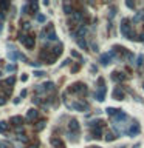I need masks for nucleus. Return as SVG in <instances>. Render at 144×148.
I'll list each match as a JSON object with an SVG mask.
<instances>
[{"mask_svg":"<svg viewBox=\"0 0 144 148\" xmlns=\"http://www.w3.org/2000/svg\"><path fill=\"white\" fill-rule=\"evenodd\" d=\"M121 34H123V37H126V39L136 42V37L138 36H136L135 31H133L130 19H123V22H121Z\"/></svg>","mask_w":144,"mask_h":148,"instance_id":"3","label":"nucleus"},{"mask_svg":"<svg viewBox=\"0 0 144 148\" xmlns=\"http://www.w3.org/2000/svg\"><path fill=\"white\" fill-rule=\"evenodd\" d=\"M8 127H9V125L6 122H0V133H6V131H8Z\"/></svg>","mask_w":144,"mask_h":148,"instance_id":"24","label":"nucleus"},{"mask_svg":"<svg viewBox=\"0 0 144 148\" xmlns=\"http://www.w3.org/2000/svg\"><path fill=\"white\" fill-rule=\"evenodd\" d=\"M29 65H31V66H39V63H36V62H29Z\"/></svg>","mask_w":144,"mask_h":148,"instance_id":"40","label":"nucleus"},{"mask_svg":"<svg viewBox=\"0 0 144 148\" xmlns=\"http://www.w3.org/2000/svg\"><path fill=\"white\" fill-rule=\"evenodd\" d=\"M8 8H9V2H5V0H2V2H0V9H2V13H5Z\"/></svg>","mask_w":144,"mask_h":148,"instance_id":"20","label":"nucleus"},{"mask_svg":"<svg viewBox=\"0 0 144 148\" xmlns=\"http://www.w3.org/2000/svg\"><path fill=\"white\" fill-rule=\"evenodd\" d=\"M16 70H17V66L14 65V63H8V65H6V71H8V73H14Z\"/></svg>","mask_w":144,"mask_h":148,"instance_id":"25","label":"nucleus"},{"mask_svg":"<svg viewBox=\"0 0 144 148\" xmlns=\"http://www.w3.org/2000/svg\"><path fill=\"white\" fill-rule=\"evenodd\" d=\"M143 86H144V83H143Z\"/></svg>","mask_w":144,"mask_h":148,"instance_id":"46","label":"nucleus"},{"mask_svg":"<svg viewBox=\"0 0 144 148\" xmlns=\"http://www.w3.org/2000/svg\"><path fill=\"white\" fill-rule=\"evenodd\" d=\"M79 68H81V65H73V66H71V71L76 73V71H79Z\"/></svg>","mask_w":144,"mask_h":148,"instance_id":"33","label":"nucleus"},{"mask_svg":"<svg viewBox=\"0 0 144 148\" xmlns=\"http://www.w3.org/2000/svg\"><path fill=\"white\" fill-rule=\"evenodd\" d=\"M22 26H23V29H29V26H31V25H29L28 22H23V23H22Z\"/></svg>","mask_w":144,"mask_h":148,"instance_id":"36","label":"nucleus"},{"mask_svg":"<svg viewBox=\"0 0 144 148\" xmlns=\"http://www.w3.org/2000/svg\"><path fill=\"white\" fill-rule=\"evenodd\" d=\"M126 6H129V8L133 9V8H135V3H133V2H126Z\"/></svg>","mask_w":144,"mask_h":148,"instance_id":"35","label":"nucleus"},{"mask_svg":"<svg viewBox=\"0 0 144 148\" xmlns=\"http://www.w3.org/2000/svg\"><path fill=\"white\" fill-rule=\"evenodd\" d=\"M113 139H116V134H113V133H110V131L105 133V140H107V142H112Z\"/></svg>","mask_w":144,"mask_h":148,"instance_id":"22","label":"nucleus"},{"mask_svg":"<svg viewBox=\"0 0 144 148\" xmlns=\"http://www.w3.org/2000/svg\"><path fill=\"white\" fill-rule=\"evenodd\" d=\"M105 94H107V86H105V80H104V77H99V79H98L96 91L93 93V97L96 99L98 102H102V100H105Z\"/></svg>","mask_w":144,"mask_h":148,"instance_id":"5","label":"nucleus"},{"mask_svg":"<svg viewBox=\"0 0 144 148\" xmlns=\"http://www.w3.org/2000/svg\"><path fill=\"white\" fill-rule=\"evenodd\" d=\"M45 73L44 71H36V73H34V76H37V77H39V76H44Z\"/></svg>","mask_w":144,"mask_h":148,"instance_id":"38","label":"nucleus"},{"mask_svg":"<svg viewBox=\"0 0 144 148\" xmlns=\"http://www.w3.org/2000/svg\"><path fill=\"white\" fill-rule=\"evenodd\" d=\"M90 148H101V147H90Z\"/></svg>","mask_w":144,"mask_h":148,"instance_id":"44","label":"nucleus"},{"mask_svg":"<svg viewBox=\"0 0 144 148\" xmlns=\"http://www.w3.org/2000/svg\"><path fill=\"white\" fill-rule=\"evenodd\" d=\"M54 90H56V86H54V83L53 82H45L42 83V85H37L36 86V94H48V93H54Z\"/></svg>","mask_w":144,"mask_h":148,"instance_id":"7","label":"nucleus"},{"mask_svg":"<svg viewBox=\"0 0 144 148\" xmlns=\"http://www.w3.org/2000/svg\"><path fill=\"white\" fill-rule=\"evenodd\" d=\"M2 31H3V23L0 22V34H2Z\"/></svg>","mask_w":144,"mask_h":148,"instance_id":"42","label":"nucleus"},{"mask_svg":"<svg viewBox=\"0 0 144 148\" xmlns=\"http://www.w3.org/2000/svg\"><path fill=\"white\" fill-rule=\"evenodd\" d=\"M67 93L85 97V96H88V86H87L84 82H74L73 85H70V86H68Z\"/></svg>","mask_w":144,"mask_h":148,"instance_id":"4","label":"nucleus"},{"mask_svg":"<svg viewBox=\"0 0 144 148\" xmlns=\"http://www.w3.org/2000/svg\"><path fill=\"white\" fill-rule=\"evenodd\" d=\"M36 20H37V22H40V23H44V22L47 20V19H45L44 14H37V16H36Z\"/></svg>","mask_w":144,"mask_h":148,"instance_id":"27","label":"nucleus"},{"mask_svg":"<svg viewBox=\"0 0 144 148\" xmlns=\"http://www.w3.org/2000/svg\"><path fill=\"white\" fill-rule=\"evenodd\" d=\"M19 42H20L22 45H25L28 49H33L34 45H36V39H34V36H29V34H19Z\"/></svg>","mask_w":144,"mask_h":148,"instance_id":"8","label":"nucleus"},{"mask_svg":"<svg viewBox=\"0 0 144 148\" xmlns=\"http://www.w3.org/2000/svg\"><path fill=\"white\" fill-rule=\"evenodd\" d=\"M79 134H81V127L76 119H70V122L67 125V136L70 142H78L79 140Z\"/></svg>","mask_w":144,"mask_h":148,"instance_id":"2","label":"nucleus"},{"mask_svg":"<svg viewBox=\"0 0 144 148\" xmlns=\"http://www.w3.org/2000/svg\"><path fill=\"white\" fill-rule=\"evenodd\" d=\"M136 65H138L139 68H141V66L144 65V56H141V54H139L138 57H136Z\"/></svg>","mask_w":144,"mask_h":148,"instance_id":"26","label":"nucleus"},{"mask_svg":"<svg viewBox=\"0 0 144 148\" xmlns=\"http://www.w3.org/2000/svg\"><path fill=\"white\" fill-rule=\"evenodd\" d=\"M76 42H78V45H79V48H81V49H84V51H88V45H87V42H85V37L76 39Z\"/></svg>","mask_w":144,"mask_h":148,"instance_id":"16","label":"nucleus"},{"mask_svg":"<svg viewBox=\"0 0 144 148\" xmlns=\"http://www.w3.org/2000/svg\"><path fill=\"white\" fill-rule=\"evenodd\" d=\"M45 123H47L45 120H39V122L36 123V131H42L45 128Z\"/></svg>","mask_w":144,"mask_h":148,"instance_id":"21","label":"nucleus"},{"mask_svg":"<svg viewBox=\"0 0 144 148\" xmlns=\"http://www.w3.org/2000/svg\"><path fill=\"white\" fill-rule=\"evenodd\" d=\"M37 117H39V111L37 110H28V113H26V120L28 122H33V120H36Z\"/></svg>","mask_w":144,"mask_h":148,"instance_id":"13","label":"nucleus"},{"mask_svg":"<svg viewBox=\"0 0 144 148\" xmlns=\"http://www.w3.org/2000/svg\"><path fill=\"white\" fill-rule=\"evenodd\" d=\"M119 148H126V147H119Z\"/></svg>","mask_w":144,"mask_h":148,"instance_id":"45","label":"nucleus"},{"mask_svg":"<svg viewBox=\"0 0 144 148\" xmlns=\"http://www.w3.org/2000/svg\"><path fill=\"white\" fill-rule=\"evenodd\" d=\"M0 148H13L9 142H0Z\"/></svg>","mask_w":144,"mask_h":148,"instance_id":"30","label":"nucleus"},{"mask_svg":"<svg viewBox=\"0 0 144 148\" xmlns=\"http://www.w3.org/2000/svg\"><path fill=\"white\" fill-rule=\"evenodd\" d=\"M9 122L13 123L14 127L20 128L22 125H23V119H22V116H13V117H11V120H9Z\"/></svg>","mask_w":144,"mask_h":148,"instance_id":"14","label":"nucleus"},{"mask_svg":"<svg viewBox=\"0 0 144 148\" xmlns=\"http://www.w3.org/2000/svg\"><path fill=\"white\" fill-rule=\"evenodd\" d=\"M115 16H116V8H113V6H112V8H110V14H109V19L112 20Z\"/></svg>","mask_w":144,"mask_h":148,"instance_id":"29","label":"nucleus"},{"mask_svg":"<svg viewBox=\"0 0 144 148\" xmlns=\"http://www.w3.org/2000/svg\"><path fill=\"white\" fill-rule=\"evenodd\" d=\"M92 71H93V73H96V71H98V68L94 66V65H92Z\"/></svg>","mask_w":144,"mask_h":148,"instance_id":"41","label":"nucleus"},{"mask_svg":"<svg viewBox=\"0 0 144 148\" xmlns=\"http://www.w3.org/2000/svg\"><path fill=\"white\" fill-rule=\"evenodd\" d=\"M139 123L136 122V120H133V122L130 123V127L129 128H126V134L127 136H130V137H133V136H136V134H139Z\"/></svg>","mask_w":144,"mask_h":148,"instance_id":"10","label":"nucleus"},{"mask_svg":"<svg viewBox=\"0 0 144 148\" xmlns=\"http://www.w3.org/2000/svg\"><path fill=\"white\" fill-rule=\"evenodd\" d=\"M28 11H29V3H25L22 6V14H28Z\"/></svg>","mask_w":144,"mask_h":148,"instance_id":"28","label":"nucleus"},{"mask_svg":"<svg viewBox=\"0 0 144 148\" xmlns=\"http://www.w3.org/2000/svg\"><path fill=\"white\" fill-rule=\"evenodd\" d=\"M71 56H73V57H78L79 60H82V56L79 54V52H76V51H71Z\"/></svg>","mask_w":144,"mask_h":148,"instance_id":"31","label":"nucleus"},{"mask_svg":"<svg viewBox=\"0 0 144 148\" xmlns=\"http://www.w3.org/2000/svg\"><path fill=\"white\" fill-rule=\"evenodd\" d=\"M136 42H144V33H143V34H139V36L136 37Z\"/></svg>","mask_w":144,"mask_h":148,"instance_id":"34","label":"nucleus"},{"mask_svg":"<svg viewBox=\"0 0 144 148\" xmlns=\"http://www.w3.org/2000/svg\"><path fill=\"white\" fill-rule=\"evenodd\" d=\"M133 22H135V23L144 22V11H141V13H138V14H136V16L133 17Z\"/></svg>","mask_w":144,"mask_h":148,"instance_id":"19","label":"nucleus"},{"mask_svg":"<svg viewBox=\"0 0 144 148\" xmlns=\"http://www.w3.org/2000/svg\"><path fill=\"white\" fill-rule=\"evenodd\" d=\"M26 148H37L36 145H31V147H26Z\"/></svg>","mask_w":144,"mask_h":148,"instance_id":"43","label":"nucleus"},{"mask_svg":"<svg viewBox=\"0 0 144 148\" xmlns=\"http://www.w3.org/2000/svg\"><path fill=\"white\" fill-rule=\"evenodd\" d=\"M25 96H26V90H23V91L20 93V97H25Z\"/></svg>","mask_w":144,"mask_h":148,"instance_id":"39","label":"nucleus"},{"mask_svg":"<svg viewBox=\"0 0 144 148\" xmlns=\"http://www.w3.org/2000/svg\"><path fill=\"white\" fill-rule=\"evenodd\" d=\"M65 105L70 110H74V111H88L90 108V104L82 99H76L74 102H65Z\"/></svg>","mask_w":144,"mask_h":148,"instance_id":"6","label":"nucleus"},{"mask_svg":"<svg viewBox=\"0 0 144 148\" xmlns=\"http://www.w3.org/2000/svg\"><path fill=\"white\" fill-rule=\"evenodd\" d=\"M110 79L113 82H116V83H123V82L127 80V74L121 73V71H113L112 76H110Z\"/></svg>","mask_w":144,"mask_h":148,"instance_id":"11","label":"nucleus"},{"mask_svg":"<svg viewBox=\"0 0 144 148\" xmlns=\"http://www.w3.org/2000/svg\"><path fill=\"white\" fill-rule=\"evenodd\" d=\"M112 96H113L115 100H124V99H126V91H124L123 86H115Z\"/></svg>","mask_w":144,"mask_h":148,"instance_id":"12","label":"nucleus"},{"mask_svg":"<svg viewBox=\"0 0 144 148\" xmlns=\"http://www.w3.org/2000/svg\"><path fill=\"white\" fill-rule=\"evenodd\" d=\"M64 13H65L67 16H71V14L74 13L73 5H70V3H64Z\"/></svg>","mask_w":144,"mask_h":148,"instance_id":"17","label":"nucleus"},{"mask_svg":"<svg viewBox=\"0 0 144 148\" xmlns=\"http://www.w3.org/2000/svg\"><path fill=\"white\" fill-rule=\"evenodd\" d=\"M6 104V97L3 96V97H0V105H5Z\"/></svg>","mask_w":144,"mask_h":148,"instance_id":"37","label":"nucleus"},{"mask_svg":"<svg viewBox=\"0 0 144 148\" xmlns=\"http://www.w3.org/2000/svg\"><path fill=\"white\" fill-rule=\"evenodd\" d=\"M113 59H116V51L112 48V51L101 54L99 62H101V65H102V66H107V65H110V63H112V60H113Z\"/></svg>","mask_w":144,"mask_h":148,"instance_id":"9","label":"nucleus"},{"mask_svg":"<svg viewBox=\"0 0 144 148\" xmlns=\"http://www.w3.org/2000/svg\"><path fill=\"white\" fill-rule=\"evenodd\" d=\"M29 9H31V14L37 13V2H29Z\"/></svg>","mask_w":144,"mask_h":148,"instance_id":"23","label":"nucleus"},{"mask_svg":"<svg viewBox=\"0 0 144 148\" xmlns=\"http://www.w3.org/2000/svg\"><path fill=\"white\" fill-rule=\"evenodd\" d=\"M121 111V110L119 108H112V107H109L107 110H105V113H107V114L109 116H110V117H115L116 114H118V113Z\"/></svg>","mask_w":144,"mask_h":148,"instance_id":"18","label":"nucleus"},{"mask_svg":"<svg viewBox=\"0 0 144 148\" xmlns=\"http://www.w3.org/2000/svg\"><path fill=\"white\" fill-rule=\"evenodd\" d=\"M88 127V137L87 139H102V134H104V128H105V122L102 119H93L87 123Z\"/></svg>","mask_w":144,"mask_h":148,"instance_id":"1","label":"nucleus"},{"mask_svg":"<svg viewBox=\"0 0 144 148\" xmlns=\"http://www.w3.org/2000/svg\"><path fill=\"white\" fill-rule=\"evenodd\" d=\"M51 145L54 148H65V143H64L59 137H56V136H54V137H51Z\"/></svg>","mask_w":144,"mask_h":148,"instance_id":"15","label":"nucleus"},{"mask_svg":"<svg viewBox=\"0 0 144 148\" xmlns=\"http://www.w3.org/2000/svg\"><path fill=\"white\" fill-rule=\"evenodd\" d=\"M14 82H16V79H14V77H9L8 80H6V83H8V85H14Z\"/></svg>","mask_w":144,"mask_h":148,"instance_id":"32","label":"nucleus"}]
</instances>
